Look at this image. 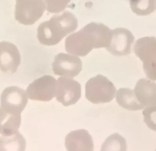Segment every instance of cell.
Wrapping results in <instances>:
<instances>
[{"label": "cell", "instance_id": "obj_1", "mask_svg": "<svg viewBox=\"0 0 156 151\" xmlns=\"http://www.w3.org/2000/svg\"><path fill=\"white\" fill-rule=\"evenodd\" d=\"M111 39L112 30L109 27L103 23L90 22L66 39L65 49L69 54L84 57L94 48H107Z\"/></svg>", "mask_w": 156, "mask_h": 151}, {"label": "cell", "instance_id": "obj_2", "mask_svg": "<svg viewBox=\"0 0 156 151\" xmlns=\"http://www.w3.org/2000/svg\"><path fill=\"white\" fill-rule=\"evenodd\" d=\"M78 26L76 16L69 11L52 16L39 25L37 38L41 45L51 46L59 43L66 35L73 32Z\"/></svg>", "mask_w": 156, "mask_h": 151}, {"label": "cell", "instance_id": "obj_3", "mask_svg": "<svg viewBox=\"0 0 156 151\" xmlns=\"http://www.w3.org/2000/svg\"><path fill=\"white\" fill-rule=\"evenodd\" d=\"M116 94V88L112 81L102 75L91 78L85 86V97L93 104L109 103Z\"/></svg>", "mask_w": 156, "mask_h": 151}, {"label": "cell", "instance_id": "obj_4", "mask_svg": "<svg viewBox=\"0 0 156 151\" xmlns=\"http://www.w3.org/2000/svg\"><path fill=\"white\" fill-rule=\"evenodd\" d=\"M134 52L143 62V68L149 79L156 80V39L141 38L134 45Z\"/></svg>", "mask_w": 156, "mask_h": 151}, {"label": "cell", "instance_id": "obj_5", "mask_svg": "<svg viewBox=\"0 0 156 151\" xmlns=\"http://www.w3.org/2000/svg\"><path fill=\"white\" fill-rule=\"evenodd\" d=\"M45 10L44 0H16L15 18L20 24L31 25L41 18Z\"/></svg>", "mask_w": 156, "mask_h": 151}, {"label": "cell", "instance_id": "obj_6", "mask_svg": "<svg viewBox=\"0 0 156 151\" xmlns=\"http://www.w3.org/2000/svg\"><path fill=\"white\" fill-rule=\"evenodd\" d=\"M57 80L51 75L35 79L27 87L28 98L32 101H50L56 96Z\"/></svg>", "mask_w": 156, "mask_h": 151}, {"label": "cell", "instance_id": "obj_7", "mask_svg": "<svg viewBox=\"0 0 156 151\" xmlns=\"http://www.w3.org/2000/svg\"><path fill=\"white\" fill-rule=\"evenodd\" d=\"M56 99L64 106L74 105L81 97V85L71 78L60 77L57 80Z\"/></svg>", "mask_w": 156, "mask_h": 151}, {"label": "cell", "instance_id": "obj_8", "mask_svg": "<svg viewBox=\"0 0 156 151\" xmlns=\"http://www.w3.org/2000/svg\"><path fill=\"white\" fill-rule=\"evenodd\" d=\"M28 103L26 91L16 86L8 87L0 97V107L9 112L21 114Z\"/></svg>", "mask_w": 156, "mask_h": 151}, {"label": "cell", "instance_id": "obj_9", "mask_svg": "<svg viewBox=\"0 0 156 151\" xmlns=\"http://www.w3.org/2000/svg\"><path fill=\"white\" fill-rule=\"evenodd\" d=\"M52 70L57 75L73 78L81 72L82 61L76 55L60 53L55 56Z\"/></svg>", "mask_w": 156, "mask_h": 151}, {"label": "cell", "instance_id": "obj_10", "mask_svg": "<svg viewBox=\"0 0 156 151\" xmlns=\"http://www.w3.org/2000/svg\"><path fill=\"white\" fill-rule=\"evenodd\" d=\"M134 36L127 28H117L112 30L110 45L106 48L108 52L116 56H123L131 53Z\"/></svg>", "mask_w": 156, "mask_h": 151}, {"label": "cell", "instance_id": "obj_11", "mask_svg": "<svg viewBox=\"0 0 156 151\" xmlns=\"http://www.w3.org/2000/svg\"><path fill=\"white\" fill-rule=\"evenodd\" d=\"M21 64V55L14 44L9 42H0V70L14 74Z\"/></svg>", "mask_w": 156, "mask_h": 151}, {"label": "cell", "instance_id": "obj_12", "mask_svg": "<svg viewBox=\"0 0 156 151\" xmlns=\"http://www.w3.org/2000/svg\"><path fill=\"white\" fill-rule=\"evenodd\" d=\"M67 151H94L93 138L87 130L80 129L69 133L65 137Z\"/></svg>", "mask_w": 156, "mask_h": 151}, {"label": "cell", "instance_id": "obj_13", "mask_svg": "<svg viewBox=\"0 0 156 151\" xmlns=\"http://www.w3.org/2000/svg\"><path fill=\"white\" fill-rule=\"evenodd\" d=\"M134 92L142 106L151 107L156 105V84L152 81L142 78L136 83Z\"/></svg>", "mask_w": 156, "mask_h": 151}, {"label": "cell", "instance_id": "obj_14", "mask_svg": "<svg viewBox=\"0 0 156 151\" xmlns=\"http://www.w3.org/2000/svg\"><path fill=\"white\" fill-rule=\"evenodd\" d=\"M21 114L9 112L0 107V134L10 136L19 132L21 125Z\"/></svg>", "mask_w": 156, "mask_h": 151}, {"label": "cell", "instance_id": "obj_15", "mask_svg": "<svg viewBox=\"0 0 156 151\" xmlns=\"http://www.w3.org/2000/svg\"><path fill=\"white\" fill-rule=\"evenodd\" d=\"M118 105L129 111H139L144 108L136 98L134 90L129 88H120L115 94Z\"/></svg>", "mask_w": 156, "mask_h": 151}, {"label": "cell", "instance_id": "obj_16", "mask_svg": "<svg viewBox=\"0 0 156 151\" xmlns=\"http://www.w3.org/2000/svg\"><path fill=\"white\" fill-rule=\"evenodd\" d=\"M25 148L26 140L19 132L0 137V151H25Z\"/></svg>", "mask_w": 156, "mask_h": 151}, {"label": "cell", "instance_id": "obj_17", "mask_svg": "<svg viewBox=\"0 0 156 151\" xmlns=\"http://www.w3.org/2000/svg\"><path fill=\"white\" fill-rule=\"evenodd\" d=\"M100 151H127L126 139L116 133L111 134L103 142Z\"/></svg>", "mask_w": 156, "mask_h": 151}, {"label": "cell", "instance_id": "obj_18", "mask_svg": "<svg viewBox=\"0 0 156 151\" xmlns=\"http://www.w3.org/2000/svg\"><path fill=\"white\" fill-rule=\"evenodd\" d=\"M132 11L138 16H147L154 10V0H129Z\"/></svg>", "mask_w": 156, "mask_h": 151}, {"label": "cell", "instance_id": "obj_19", "mask_svg": "<svg viewBox=\"0 0 156 151\" xmlns=\"http://www.w3.org/2000/svg\"><path fill=\"white\" fill-rule=\"evenodd\" d=\"M46 9L51 13H60L64 11L71 0H44Z\"/></svg>", "mask_w": 156, "mask_h": 151}, {"label": "cell", "instance_id": "obj_20", "mask_svg": "<svg viewBox=\"0 0 156 151\" xmlns=\"http://www.w3.org/2000/svg\"><path fill=\"white\" fill-rule=\"evenodd\" d=\"M144 121L152 131H156V106L147 108L143 111Z\"/></svg>", "mask_w": 156, "mask_h": 151}]
</instances>
